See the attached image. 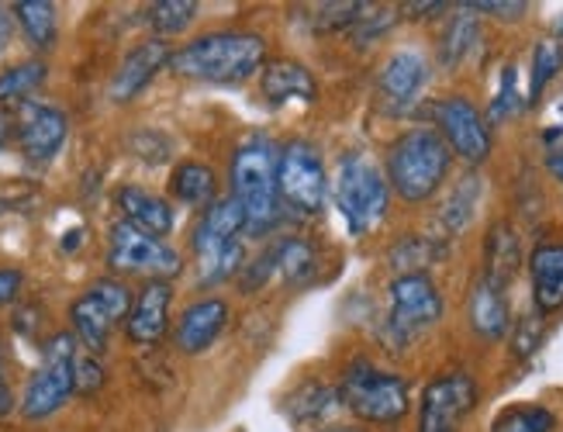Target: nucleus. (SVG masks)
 I'll list each match as a JSON object with an SVG mask.
<instances>
[{
    "mask_svg": "<svg viewBox=\"0 0 563 432\" xmlns=\"http://www.w3.org/2000/svg\"><path fill=\"white\" fill-rule=\"evenodd\" d=\"M266 59V42L253 32H211L187 42L169 56V69L187 80L205 84H242Z\"/></svg>",
    "mask_w": 563,
    "mask_h": 432,
    "instance_id": "f257e3e1",
    "label": "nucleus"
},
{
    "mask_svg": "<svg viewBox=\"0 0 563 432\" xmlns=\"http://www.w3.org/2000/svg\"><path fill=\"white\" fill-rule=\"evenodd\" d=\"M280 153L274 149V142L256 139L239 146L229 166L232 177V198L242 208V219H246L250 235H263L277 222V208H280Z\"/></svg>",
    "mask_w": 563,
    "mask_h": 432,
    "instance_id": "f03ea898",
    "label": "nucleus"
},
{
    "mask_svg": "<svg viewBox=\"0 0 563 432\" xmlns=\"http://www.w3.org/2000/svg\"><path fill=\"white\" fill-rule=\"evenodd\" d=\"M450 174V146L432 129H411L387 153V180L411 204L429 201Z\"/></svg>",
    "mask_w": 563,
    "mask_h": 432,
    "instance_id": "7ed1b4c3",
    "label": "nucleus"
},
{
    "mask_svg": "<svg viewBox=\"0 0 563 432\" xmlns=\"http://www.w3.org/2000/svg\"><path fill=\"white\" fill-rule=\"evenodd\" d=\"M390 187L380 166L366 153H350L335 170V204L353 235H366L387 214Z\"/></svg>",
    "mask_w": 563,
    "mask_h": 432,
    "instance_id": "20e7f679",
    "label": "nucleus"
},
{
    "mask_svg": "<svg viewBox=\"0 0 563 432\" xmlns=\"http://www.w3.org/2000/svg\"><path fill=\"white\" fill-rule=\"evenodd\" d=\"M339 401L363 422L390 425L405 419L408 412V380L398 374L377 370L366 359H356L339 380Z\"/></svg>",
    "mask_w": 563,
    "mask_h": 432,
    "instance_id": "39448f33",
    "label": "nucleus"
},
{
    "mask_svg": "<svg viewBox=\"0 0 563 432\" xmlns=\"http://www.w3.org/2000/svg\"><path fill=\"white\" fill-rule=\"evenodd\" d=\"M77 335H53L45 346L42 367L32 374L29 388L21 398V416L29 422H42L69 401V395L77 391Z\"/></svg>",
    "mask_w": 563,
    "mask_h": 432,
    "instance_id": "423d86ee",
    "label": "nucleus"
},
{
    "mask_svg": "<svg viewBox=\"0 0 563 432\" xmlns=\"http://www.w3.org/2000/svg\"><path fill=\"white\" fill-rule=\"evenodd\" d=\"M443 319V295L432 284L429 274H398L390 284V315H387V332L395 340L408 343L411 335L435 325Z\"/></svg>",
    "mask_w": 563,
    "mask_h": 432,
    "instance_id": "0eeeda50",
    "label": "nucleus"
},
{
    "mask_svg": "<svg viewBox=\"0 0 563 432\" xmlns=\"http://www.w3.org/2000/svg\"><path fill=\"white\" fill-rule=\"evenodd\" d=\"M108 259L114 270L125 274H145L153 280H166L180 274V256L177 250H169L163 239L142 232L129 222H118L111 229V243H108Z\"/></svg>",
    "mask_w": 563,
    "mask_h": 432,
    "instance_id": "6e6552de",
    "label": "nucleus"
},
{
    "mask_svg": "<svg viewBox=\"0 0 563 432\" xmlns=\"http://www.w3.org/2000/svg\"><path fill=\"white\" fill-rule=\"evenodd\" d=\"M477 408V380L467 370H453L426 384L419 432H460Z\"/></svg>",
    "mask_w": 563,
    "mask_h": 432,
    "instance_id": "1a4fd4ad",
    "label": "nucleus"
},
{
    "mask_svg": "<svg viewBox=\"0 0 563 432\" xmlns=\"http://www.w3.org/2000/svg\"><path fill=\"white\" fill-rule=\"evenodd\" d=\"M280 198L301 214H314L325 204V163L311 142H287L280 153Z\"/></svg>",
    "mask_w": 563,
    "mask_h": 432,
    "instance_id": "9d476101",
    "label": "nucleus"
},
{
    "mask_svg": "<svg viewBox=\"0 0 563 432\" xmlns=\"http://www.w3.org/2000/svg\"><path fill=\"white\" fill-rule=\"evenodd\" d=\"M439 135H443L446 146L467 163H481L492 153V132H487L481 111L463 101V98H446L432 108Z\"/></svg>",
    "mask_w": 563,
    "mask_h": 432,
    "instance_id": "9b49d317",
    "label": "nucleus"
},
{
    "mask_svg": "<svg viewBox=\"0 0 563 432\" xmlns=\"http://www.w3.org/2000/svg\"><path fill=\"white\" fill-rule=\"evenodd\" d=\"M69 122L66 114L53 104L42 101H29L24 108H18V142L21 153L32 163H48L66 142Z\"/></svg>",
    "mask_w": 563,
    "mask_h": 432,
    "instance_id": "f8f14e48",
    "label": "nucleus"
},
{
    "mask_svg": "<svg viewBox=\"0 0 563 432\" xmlns=\"http://www.w3.org/2000/svg\"><path fill=\"white\" fill-rule=\"evenodd\" d=\"M429 80V63L422 53L415 49H398L380 69V98L387 104V111H408L415 101L422 98Z\"/></svg>",
    "mask_w": 563,
    "mask_h": 432,
    "instance_id": "ddd939ff",
    "label": "nucleus"
},
{
    "mask_svg": "<svg viewBox=\"0 0 563 432\" xmlns=\"http://www.w3.org/2000/svg\"><path fill=\"white\" fill-rule=\"evenodd\" d=\"M169 53L163 38H153V42H142L135 45V49L121 59V66L114 69L111 77V101L125 104L132 98H139V93L153 84V77L159 74L163 66H169Z\"/></svg>",
    "mask_w": 563,
    "mask_h": 432,
    "instance_id": "4468645a",
    "label": "nucleus"
},
{
    "mask_svg": "<svg viewBox=\"0 0 563 432\" xmlns=\"http://www.w3.org/2000/svg\"><path fill=\"white\" fill-rule=\"evenodd\" d=\"M246 229V219H242V208L235 198L229 201H214L205 219L194 229V253H198V263H211L214 256H222L229 246L239 243V232Z\"/></svg>",
    "mask_w": 563,
    "mask_h": 432,
    "instance_id": "2eb2a0df",
    "label": "nucleus"
},
{
    "mask_svg": "<svg viewBox=\"0 0 563 432\" xmlns=\"http://www.w3.org/2000/svg\"><path fill=\"white\" fill-rule=\"evenodd\" d=\"M169 301H174V287L166 280H150L142 287L132 311H129V322H125L132 343L150 346V343L163 340V332L169 325Z\"/></svg>",
    "mask_w": 563,
    "mask_h": 432,
    "instance_id": "dca6fc26",
    "label": "nucleus"
},
{
    "mask_svg": "<svg viewBox=\"0 0 563 432\" xmlns=\"http://www.w3.org/2000/svg\"><path fill=\"white\" fill-rule=\"evenodd\" d=\"M229 322V304L222 298H205V301H194L184 319L177 322V332H174V343L177 350L184 353H205L218 335H222Z\"/></svg>",
    "mask_w": 563,
    "mask_h": 432,
    "instance_id": "f3484780",
    "label": "nucleus"
},
{
    "mask_svg": "<svg viewBox=\"0 0 563 432\" xmlns=\"http://www.w3.org/2000/svg\"><path fill=\"white\" fill-rule=\"evenodd\" d=\"M529 274H532V298L540 315L563 308V243H543L529 256Z\"/></svg>",
    "mask_w": 563,
    "mask_h": 432,
    "instance_id": "a211bd4d",
    "label": "nucleus"
},
{
    "mask_svg": "<svg viewBox=\"0 0 563 432\" xmlns=\"http://www.w3.org/2000/svg\"><path fill=\"white\" fill-rule=\"evenodd\" d=\"M118 208L125 211V222L150 232L156 239H163L169 229H174V208H169L159 195L145 187H121L118 190Z\"/></svg>",
    "mask_w": 563,
    "mask_h": 432,
    "instance_id": "6ab92c4d",
    "label": "nucleus"
},
{
    "mask_svg": "<svg viewBox=\"0 0 563 432\" xmlns=\"http://www.w3.org/2000/svg\"><path fill=\"white\" fill-rule=\"evenodd\" d=\"M263 98L274 104L287 101H311L314 98V77L301 63L294 59H274L263 66Z\"/></svg>",
    "mask_w": 563,
    "mask_h": 432,
    "instance_id": "aec40b11",
    "label": "nucleus"
},
{
    "mask_svg": "<svg viewBox=\"0 0 563 432\" xmlns=\"http://www.w3.org/2000/svg\"><path fill=\"white\" fill-rule=\"evenodd\" d=\"M69 322H73V335H77V343L87 346V353H101L108 346L111 329L118 325L93 291H84L69 304Z\"/></svg>",
    "mask_w": 563,
    "mask_h": 432,
    "instance_id": "412c9836",
    "label": "nucleus"
},
{
    "mask_svg": "<svg viewBox=\"0 0 563 432\" xmlns=\"http://www.w3.org/2000/svg\"><path fill=\"white\" fill-rule=\"evenodd\" d=\"M508 298H505V287L492 284V280H481L471 295V325L481 340H501L508 332Z\"/></svg>",
    "mask_w": 563,
    "mask_h": 432,
    "instance_id": "4be33fe9",
    "label": "nucleus"
},
{
    "mask_svg": "<svg viewBox=\"0 0 563 432\" xmlns=\"http://www.w3.org/2000/svg\"><path fill=\"white\" fill-rule=\"evenodd\" d=\"M169 190H174V198L190 204V208H201V204H214V195H218V177L208 163H180L174 177H169Z\"/></svg>",
    "mask_w": 563,
    "mask_h": 432,
    "instance_id": "5701e85b",
    "label": "nucleus"
},
{
    "mask_svg": "<svg viewBox=\"0 0 563 432\" xmlns=\"http://www.w3.org/2000/svg\"><path fill=\"white\" fill-rule=\"evenodd\" d=\"M519 263H522V250L516 232L508 225H495L492 235H487V280L508 287V280L519 274Z\"/></svg>",
    "mask_w": 563,
    "mask_h": 432,
    "instance_id": "b1692460",
    "label": "nucleus"
},
{
    "mask_svg": "<svg viewBox=\"0 0 563 432\" xmlns=\"http://www.w3.org/2000/svg\"><path fill=\"white\" fill-rule=\"evenodd\" d=\"M45 77H48V66L38 63V59L8 66L4 74H0V104H4V108H24L32 101V93L45 84Z\"/></svg>",
    "mask_w": 563,
    "mask_h": 432,
    "instance_id": "393cba45",
    "label": "nucleus"
},
{
    "mask_svg": "<svg viewBox=\"0 0 563 432\" xmlns=\"http://www.w3.org/2000/svg\"><path fill=\"white\" fill-rule=\"evenodd\" d=\"M11 14L18 18L21 32L29 35L32 45H38V49H48V45L56 42V4H48V0H18V4H11Z\"/></svg>",
    "mask_w": 563,
    "mask_h": 432,
    "instance_id": "a878e982",
    "label": "nucleus"
},
{
    "mask_svg": "<svg viewBox=\"0 0 563 432\" xmlns=\"http://www.w3.org/2000/svg\"><path fill=\"white\" fill-rule=\"evenodd\" d=\"M477 201H481V180L477 177H463L456 187H453V195L446 198L443 211H439V222H443V232L456 235L463 232L471 222H474V214H477Z\"/></svg>",
    "mask_w": 563,
    "mask_h": 432,
    "instance_id": "bb28decb",
    "label": "nucleus"
},
{
    "mask_svg": "<svg viewBox=\"0 0 563 432\" xmlns=\"http://www.w3.org/2000/svg\"><path fill=\"white\" fill-rule=\"evenodd\" d=\"M439 256H443V243H435L429 235H411L390 250V263H395L401 274H426V267Z\"/></svg>",
    "mask_w": 563,
    "mask_h": 432,
    "instance_id": "cd10ccee",
    "label": "nucleus"
},
{
    "mask_svg": "<svg viewBox=\"0 0 563 432\" xmlns=\"http://www.w3.org/2000/svg\"><path fill=\"white\" fill-rule=\"evenodd\" d=\"M274 263L290 284H301L314 274V250L305 239H284L274 246Z\"/></svg>",
    "mask_w": 563,
    "mask_h": 432,
    "instance_id": "c85d7f7f",
    "label": "nucleus"
},
{
    "mask_svg": "<svg viewBox=\"0 0 563 432\" xmlns=\"http://www.w3.org/2000/svg\"><path fill=\"white\" fill-rule=\"evenodd\" d=\"M553 422H556L553 412L543 405H516V408H505L495 419L492 432H550Z\"/></svg>",
    "mask_w": 563,
    "mask_h": 432,
    "instance_id": "c756f323",
    "label": "nucleus"
},
{
    "mask_svg": "<svg viewBox=\"0 0 563 432\" xmlns=\"http://www.w3.org/2000/svg\"><path fill=\"white\" fill-rule=\"evenodd\" d=\"M194 14H198V0H156L145 18H150L156 35H177L190 25Z\"/></svg>",
    "mask_w": 563,
    "mask_h": 432,
    "instance_id": "7c9ffc66",
    "label": "nucleus"
},
{
    "mask_svg": "<svg viewBox=\"0 0 563 432\" xmlns=\"http://www.w3.org/2000/svg\"><path fill=\"white\" fill-rule=\"evenodd\" d=\"M467 8V4H463ZM477 42V21H474V11L467 8V11H460L453 21H450V29H446V35H443V59L450 63V66H456L460 59H467V53H471V45Z\"/></svg>",
    "mask_w": 563,
    "mask_h": 432,
    "instance_id": "2f4dec72",
    "label": "nucleus"
},
{
    "mask_svg": "<svg viewBox=\"0 0 563 432\" xmlns=\"http://www.w3.org/2000/svg\"><path fill=\"white\" fill-rule=\"evenodd\" d=\"M560 63H563V49H560L553 38L536 45V53H532V80H529V101H540V93L547 90V84L556 77Z\"/></svg>",
    "mask_w": 563,
    "mask_h": 432,
    "instance_id": "473e14b6",
    "label": "nucleus"
},
{
    "mask_svg": "<svg viewBox=\"0 0 563 432\" xmlns=\"http://www.w3.org/2000/svg\"><path fill=\"white\" fill-rule=\"evenodd\" d=\"M332 405H335V395L325 384H305V388L290 398V416L298 422H314L318 416H325Z\"/></svg>",
    "mask_w": 563,
    "mask_h": 432,
    "instance_id": "72a5a7b5",
    "label": "nucleus"
},
{
    "mask_svg": "<svg viewBox=\"0 0 563 432\" xmlns=\"http://www.w3.org/2000/svg\"><path fill=\"white\" fill-rule=\"evenodd\" d=\"M366 8H371V4H318L314 8V29L318 32H346V29H356Z\"/></svg>",
    "mask_w": 563,
    "mask_h": 432,
    "instance_id": "f704fd0d",
    "label": "nucleus"
},
{
    "mask_svg": "<svg viewBox=\"0 0 563 432\" xmlns=\"http://www.w3.org/2000/svg\"><path fill=\"white\" fill-rule=\"evenodd\" d=\"M90 291L101 298V304L111 311L114 322H121V319L129 322V311H132L135 298H132V291H129L125 284H118V280H97V284H90Z\"/></svg>",
    "mask_w": 563,
    "mask_h": 432,
    "instance_id": "c9c22d12",
    "label": "nucleus"
},
{
    "mask_svg": "<svg viewBox=\"0 0 563 432\" xmlns=\"http://www.w3.org/2000/svg\"><path fill=\"white\" fill-rule=\"evenodd\" d=\"M519 104H522V98H519V69H516V66H505L501 87H498V98L492 101V118H495V122H501V118L516 114Z\"/></svg>",
    "mask_w": 563,
    "mask_h": 432,
    "instance_id": "e433bc0d",
    "label": "nucleus"
},
{
    "mask_svg": "<svg viewBox=\"0 0 563 432\" xmlns=\"http://www.w3.org/2000/svg\"><path fill=\"white\" fill-rule=\"evenodd\" d=\"M104 384V370L97 364L93 353H80L77 356V391H97Z\"/></svg>",
    "mask_w": 563,
    "mask_h": 432,
    "instance_id": "4c0bfd02",
    "label": "nucleus"
},
{
    "mask_svg": "<svg viewBox=\"0 0 563 432\" xmlns=\"http://www.w3.org/2000/svg\"><path fill=\"white\" fill-rule=\"evenodd\" d=\"M547 166L563 180V118L547 129Z\"/></svg>",
    "mask_w": 563,
    "mask_h": 432,
    "instance_id": "58836bf2",
    "label": "nucleus"
},
{
    "mask_svg": "<svg viewBox=\"0 0 563 432\" xmlns=\"http://www.w3.org/2000/svg\"><path fill=\"white\" fill-rule=\"evenodd\" d=\"M540 335H543V322L540 319H522L519 329H516V353L519 356H529L536 346H540Z\"/></svg>",
    "mask_w": 563,
    "mask_h": 432,
    "instance_id": "ea45409f",
    "label": "nucleus"
},
{
    "mask_svg": "<svg viewBox=\"0 0 563 432\" xmlns=\"http://www.w3.org/2000/svg\"><path fill=\"white\" fill-rule=\"evenodd\" d=\"M21 284H24L21 270H11V267L0 270V304H11L21 295Z\"/></svg>",
    "mask_w": 563,
    "mask_h": 432,
    "instance_id": "a19ab883",
    "label": "nucleus"
},
{
    "mask_svg": "<svg viewBox=\"0 0 563 432\" xmlns=\"http://www.w3.org/2000/svg\"><path fill=\"white\" fill-rule=\"evenodd\" d=\"M471 11H481V14H498V18H522L526 14V4H467Z\"/></svg>",
    "mask_w": 563,
    "mask_h": 432,
    "instance_id": "79ce46f5",
    "label": "nucleus"
},
{
    "mask_svg": "<svg viewBox=\"0 0 563 432\" xmlns=\"http://www.w3.org/2000/svg\"><path fill=\"white\" fill-rule=\"evenodd\" d=\"M11 408H14V395H11V384H8L4 370H0V419L11 416Z\"/></svg>",
    "mask_w": 563,
    "mask_h": 432,
    "instance_id": "37998d69",
    "label": "nucleus"
},
{
    "mask_svg": "<svg viewBox=\"0 0 563 432\" xmlns=\"http://www.w3.org/2000/svg\"><path fill=\"white\" fill-rule=\"evenodd\" d=\"M408 18H429V14H439L446 4H439V0H432V4H401Z\"/></svg>",
    "mask_w": 563,
    "mask_h": 432,
    "instance_id": "c03bdc74",
    "label": "nucleus"
},
{
    "mask_svg": "<svg viewBox=\"0 0 563 432\" xmlns=\"http://www.w3.org/2000/svg\"><path fill=\"white\" fill-rule=\"evenodd\" d=\"M8 42H11V18L4 8H0V49H4Z\"/></svg>",
    "mask_w": 563,
    "mask_h": 432,
    "instance_id": "a18cd8bd",
    "label": "nucleus"
},
{
    "mask_svg": "<svg viewBox=\"0 0 563 432\" xmlns=\"http://www.w3.org/2000/svg\"><path fill=\"white\" fill-rule=\"evenodd\" d=\"M4 135H8V125H4V118H0V146H4Z\"/></svg>",
    "mask_w": 563,
    "mask_h": 432,
    "instance_id": "49530a36",
    "label": "nucleus"
}]
</instances>
